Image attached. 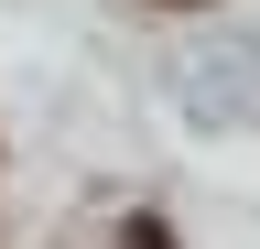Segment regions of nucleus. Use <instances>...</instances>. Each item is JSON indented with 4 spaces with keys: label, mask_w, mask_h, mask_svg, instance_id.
Wrapping results in <instances>:
<instances>
[{
    "label": "nucleus",
    "mask_w": 260,
    "mask_h": 249,
    "mask_svg": "<svg viewBox=\"0 0 260 249\" xmlns=\"http://www.w3.org/2000/svg\"><path fill=\"white\" fill-rule=\"evenodd\" d=\"M119 249H174V228H162V217H130V228H119Z\"/></svg>",
    "instance_id": "obj_1"
},
{
    "label": "nucleus",
    "mask_w": 260,
    "mask_h": 249,
    "mask_svg": "<svg viewBox=\"0 0 260 249\" xmlns=\"http://www.w3.org/2000/svg\"><path fill=\"white\" fill-rule=\"evenodd\" d=\"M162 11H206V0H162Z\"/></svg>",
    "instance_id": "obj_2"
}]
</instances>
